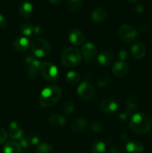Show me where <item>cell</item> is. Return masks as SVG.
<instances>
[{
  "instance_id": "obj_1",
  "label": "cell",
  "mask_w": 152,
  "mask_h": 153,
  "mask_svg": "<svg viewBox=\"0 0 152 153\" xmlns=\"http://www.w3.org/2000/svg\"><path fill=\"white\" fill-rule=\"evenodd\" d=\"M152 126L151 118L142 112L134 114L130 121V127L134 132L138 134H145L148 132Z\"/></svg>"
},
{
  "instance_id": "obj_2",
  "label": "cell",
  "mask_w": 152,
  "mask_h": 153,
  "mask_svg": "<svg viewBox=\"0 0 152 153\" xmlns=\"http://www.w3.org/2000/svg\"><path fill=\"white\" fill-rule=\"evenodd\" d=\"M61 97V90L57 85H50L42 91L40 96V105L43 108H50L58 103Z\"/></svg>"
},
{
  "instance_id": "obj_3",
  "label": "cell",
  "mask_w": 152,
  "mask_h": 153,
  "mask_svg": "<svg viewBox=\"0 0 152 153\" xmlns=\"http://www.w3.org/2000/svg\"><path fill=\"white\" fill-rule=\"evenodd\" d=\"M81 53L75 47L67 48L63 51L61 55L63 64L66 67H75L81 61Z\"/></svg>"
},
{
  "instance_id": "obj_4",
  "label": "cell",
  "mask_w": 152,
  "mask_h": 153,
  "mask_svg": "<svg viewBox=\"0 0 152 153\" xmlns=\"http://www.w3.org/2000/svg\"><path fill=\"white\" fill-rule=\"evenodd\" d=\"M51 45L47 40L39 38L34 40L31 44V50L37 58H43L49 55L51 52Z\"/></svg>"
},
{
  "instance_id": "obj_5",
  "label": "cell",
  "mask_w": 152,
  "mask_h": 153,
  "mask_svg": "<svg viewBox=\"0 0 152 153\" xmlns=\"http://www.w3.org/2000/svg\"><path fill=\"white\" fill-rule=\"evenodd\" d=\"M40 73L42 77L48 82H55L59 76L58 69L55 64L51 62H44L41 64Z\"/></svg>"
},
{
  "instance_id": "obj_6",
  "label": "cell",
  "mask_w": 152,
  "mask_h": 153,
  "mask_svg": "<svg viewBox=\"0 0 152 153\" xmlns=\"http://www.w3.org/2000/svg\"><path fill=\"white\" fill-rule=\"evenodd\" d=\"M23 62L29 79H35L37 77V73L40 71V67L41 65L40 61L37 58H34V57L28 55L24 58Z\"/></svg>"
},
{
  "instance_id": "obj_7",
  "label": "cell",
  "mask_w": 152,
  "mask_h": 153,
  "mask_svg": "<svg viewBox=\"0 0 152 153\" xmlns=\"http://www.w3.org/2000/svg\"><path fill=\"white\" fill-rule=\"evenodd\" d=\"M119 37L125 43H131L134 41L137 37V31L135 28L128 24H123L118 30Z\"/></svg>"
},
{
  "instance_id": "obj_8",
  "label": "cell",
  "mask_w": 152,
  "mask_h": 153,
  "mask_svg": "<svg viewBox=\"0 0 152 153\" xmlns=\"http://www.w3.org/2000/svg\"><path fill=\"white\" fill-rule=\"evenodd\" d=\"M77 94L83 100H91L95 94L93 87L86 82H83L81 84H80V85L77 88Z\"/></svg>"
},
{
  "instance_id": "obj_9",
  "label": "cell",
  "mask_w": 152,
  "mask_h": 153,
  "mask_svg": "<svg viewBox=\"0 0 152 153\" xmlns=\"http://www.w3.org/2000/svg\"><path fill=\"white\" fill-rule=\"evenodd\" d=\"M82 55L86 62H92L97 53V49L95 45L92 43H86L81 48Z\"/></svg>"
},
{
  "instance_id": "obj_10",
  "label": "cell",
  "mask_w": 152,
  "mask_h": 153,
  "mask_svg": "<svg viewBox=\"0 0 152 153\" xmlns=\"http://www.w3.org/2000/svg\"><path fill=\"white\" fill-rule=\"evenodd\" d=\"M100 110L105 114H113L118 109V104L115 100L106 99L102 100L99 105Z\"/></svg>"
},
{
  "instance_id": "obj_11",
  "label": "cell",
  "mask_w": 152,
  "mask_h": 153,
  "mask_svg": "<svg viewBox=\"0 0 152 153\" xmlns=\"http://www.w3.org/2000/svg\"><path fill=\"white\" fill-rule=\"evenodd\" d=\"M87 126V121L84 118H75L73 120L70 125V128L73 133L79 134L85 131Z\"/></svg>"
},
{
  "instance_id": "obj_12",
  "label": "cell",
  "mask_w": 152,
  "mask_h": 153,
  "mask_svg": "<svg viewBox=\"0 0 152 153\" xmlns=\"http://www.w3.org/2000/svg\"><path fill=\"white\" fill-rule=\"evenodd\" d=\"M113 73L116 77L122 78L125 77L128 74L129 71V67L128 65L124 61H118L116 62L113 66Z\"/></svg>"
},
{
  "instance_id": "obj_13",
  "label": "cell",
  "mask_w": 152,
  "mask_h": 153,
  "mask_svg": "<svg viewBox=\"0 0 152 153\" xmlns=\"http://www.w3.org/2000/svg\"><path fill=\"white\" fill-rule=\"evenodd\" d=\"M131 52L134 58L137 60H140L144 58L145 55L146 46L141 42H138L133 45Z\"/></svg>"
},
{
  "instance_id": "obj_14",
  "label": "cell",
  "mask_w": 152,
  "mask_h": 153,
  "mask_svg": "<svg viewBox=\"0 0 152 153\" xmlns=\"http://www.w3.org/2000/svg\"><path fill=\"white\" fill-rule=\"evenodd\" d=\"M69 40L72 44L80 46L84 42L85 36L79 29H72L69 34Z\"/></svg>"
},
{
  "instance_id": "obj_15",
  "label": "cell",
  "mask_w": 152,
  "mask_h": 153,
  "mask_svg": "<svg viewBox=\"0 0 152 153\" xmlns=\"http://www.w3.org/2000/svg\"><path fill=\"white\" fill-rule=\"evenodd\" d=\"M13 48L19 52H25L30 46V41L27 37H20L16 38L13 42Z\"/></svg>"
},
{
  "instance_id": "obj_16",
  "label": "cell",
  "mask_w": 152,
  "mask_h": 153,
  "mask_svg": "<svg viewBox=\"0 0 152 153\" xmlns=\"http://www.w3.org/2000/svg\"><path fill=\"white\" fill-rule=\"evenodd\" d=\"M8 135L13 140H21L23 136V131L19 126L18 123L15 121L10 123L9 126Z\"/></svg>"
},
{
  "instance_id": "obj_17",
  "label": "cell",
  "mask_w": 152,
  "mask_h": 153,
  "mask_svg": "<svg viewBox=\"0 0 152 153\" xmlns=\"http://www.w3.org/2000/svg\"><path fill=\"white\" fill-rule=\"evenodd\" d=\"M114 61V54L110 51L101 52L98 56V62L101 66H109Z\"/></svg>"
},
{
  "instance_id": "obj_18",
  "label": "cell",
  "mask_w": 152,
  "mask_h": 153,
  "mask_svg": "<svg viewBox=\"0 0 152 153\" xmlns=\"http://www.w3.org/2000/svg\"><path fill=\"white\" fill-rule=\"evenodd\" d=\"M19 13L24 19H28L33 13V5L29 1H23L19 7Z\"/></svg>"
},
{
  "instance_id": "obj_19",
  "label": "cell",
  "mask_w": 152,
  "mask_h": 153,
  "mask_svg": "<svg viewBox=\"0 0 152 153\" xmlns=\"http://www.w3.org/2000/svg\"><path fill=\"white\" fill-rule=\"evenodd\" d=\"M22 147L16 141H8L4 146V153H22Z\"/></svg>"
},
{
  "instance_id": "obj_20",
  "label": "cell",
  "mask_w": 152,
  "mask_h": 153,
  "mask_svg": "<svg viewBox=\"0 0 152 153\" xmlns=\"http://www.w3.org/2000/svg\"><path fill=\"white\" fill-rule=\"evenodd\" d=\"M49 123L51 126L56 128H61L66 123V119L62 115L58 114H53L49 118Z\"/></svg>"
},
{
  "instance_id": "obj_21",
  "label": "cell",
  "mask_w": 152,
  "mask_h": 153,
  "mask_svg": "<svg viewBox=\"0 0 152 153\" xmlns=\"http://www.w3.org/2000/svg\"><path fill=\"white\" fill-rule=\"evenodd\" d=\"M91 18L95 22H101L107 18V12L102 7H97L92 10Z\"/></svg>"
},
{
  "instance_id": "obj_22",
  "label": "cell",
  "mask_w": 152,
  "mask_h": 153,
  "mask_svg": "<svg viewBox=\"0 0 152 153\" xmlns=\"http://www.w3.org/2000/svg\"><path fill=\"white\" fill-rule=\"evenodd\" d=\"M128 153H142L143 151V145L139 141H130L126 145Z\"/></svg>"
},
{
  "instance_id": "obj_23",
  "label": "cell",
  "mask_w": 152,
  "mask_h": 153,
  "mask_svg": "<svg viewBox=\"0 0 152 153\" xmlns=\"http://www.w3.org/2000/svg\"><path fill=\"white\" fill-rule=\"evenodd\" d=\"M34 27L35 26L31 22H25L21 24L19 29H20V32L24 36L28 37V36H31L33 33H34Z\"/></svg>"
},
{
  "instance_id": "obj_24",
  "label": "cell",
  "mask_w": 152,
  "mask_h": 153,
  "mask_svg": "<svg viewBox=\"0 0 152 153\" xmlns=\"http://www.w3.org/2000/svg\"><path fill=\"white\" fill-rule=\"evenodd\" d=\"M91 150H92V153H105L106 144L103 141L97 140L92 143Z\"/></svg>"
},
{
  "instance_id": "obj_25",
  "label": "cell",
  "mask_w": 152,
  "mask_h": 153,
  "mask_svg": "<svg viewBox=\"0 0 152 153\" xmlns=\"http://www.w3.org/2000/svg\"><path fill=\"white\" fill-rule=\"evenodd\" d=\"M66 81L71 85H76L80 80V75L77 72L69 71L66 74Z\"/></svg>"
},
{
  "instance_id": "obj_26",
  "label": "cell",
  "mask_w": 152,
  "mask_h": 153,
  "mask_svg": "<svg viewBox=\"0 0 152 153\" xmlns=\"http://www.w3.org/2000/svg\"><path fill=\"white\" fill-rule=\"evenodd\" d=\"M138 99H137V97H135V96L134 95L129 96L126 100L127 107H128V110H129L130 111H131L135 110L137 108V106H138Z\"/></svg>"
},
{
  "instance_id": "obj_27",
  "label": "cell",
  "mask_w": 152,
  "mask_h": 153,
  "mask_svg": "<svg viewBox=\"0 0 152 153\" xmlns=\"http://www.w3.org/2000/svg\"><path fill=\"white\" fill-rule=\"evenodd\" d=\"M68 6L73 13L78 12L81 8L82 0H68Z\"/></svg>"
},
{
  "instance_id": "obj_28",
  "label": "cell",
  "mask_w": 152,
  "mask_h": 153,
  "mask_svg": "<svg viewBox=\"0 0 152 153\" xmlns=\"http://www.w3.org/2000/svg\"><path fill=\"white\" fill-rule=\"evenodd\" d=\"M37 153H53V147L48 143H43L36 149Z\"/></svg>"
},
{
  "instance_id": "obj_29",
  "label": "cell",
  "mask_w": 152,
  "mask_h": 153,
  "mask_svg": "<svg viewBox=\"0 0 152 153\" xmlns=\"http://www.w3.org/2000/svg\"><path fill=\"white\" fill-rule=\"evenodd\" d=\"M40 136L38 134H35V133H32V134H30L28 137V140L30 144L31 145H37L38 144L39 142H40Z\"/></svg>"
},
{
  "instance_id": "obj_30",
  "label": "cell",
  "mask_w": 152,
  "mask_h": 153,
  "mask_svg": "<svg viewBox=\"0 0 152 153\" xmlns=\"http://www.w3.org/2000/svg\"><path fill=\"white\" fill-rule=\"evenodd\" d=\"M63 111L66 114H71L74 111V105L71 102H66L63 105Z\"/></svg>"
},
{
  "instance_id": "obj_31",
  "label": "cell",
  "mask_w": 152,
  "mask_h": 153,
  "mask_svg": "<svg viewBox=\"0 0 152 153\" xmlns=\"http://www.w3.org/2000/svg\"><path fill=\"white\" fill-rule=\"evenodd\" d=\"M103 128V126L101 123L98 122V121H94L91 124V129L94 132H100L101 131Z\"/></svg>"
},
{
  "instance_id": "obj_32",
  "label": "cell",
  "mask_w": 152,
  "mask_h": 153,
  "mask_svg": "<svg viewBox=\"0 0 152 153\" xmlns=\"http://www.w3.org/2000/svg\"><path fill=\"white\" fill-rule=\"evenodd\" d=\"M7 138V133L3 128H0V144L4 143Z\"/></svg>"
},
{
  "instance_id": "obj_33",
  "label": "cell",
  "mask_w": 152,
  "mask_h": 153,
  "mask_svg": "<svg viewBox=\"0 0 152 153\" xmlns=\"http://www.w3.org/2000/svg\"><path fill=\"white\" fill-rule=\"evenodd\" d=\"M7 25V21L5 16L0 13V29H3Z\"/></svg>"
},
{
  "instance_id": "obj_34",
  "label": "cell",
  "mask_w": 152,
  "mask_h": 153,
  "mask_svg": "<svg viewBox=\"0 0 152 153\" xmlns=\"http://www.w3.org/2000/svg\"><path fill=\"white\" fill-rule=\"evenodd\" d=\"M122 147L119 145H115L110 149V153H121L122 152Z\"/></svg>"
},
{
  "instance_id": "obj_35",
  "label": "cell",
  "mask_w": 152,
  "mask_h": 153,
  "mask_svg": "<svg viewBox=\"0 0 152 153\" xmlns=\"http://www.w3.org/2000/svg\"><path fill=\"white\" fill-rule=\"evenodd\" d=\"M20 145L22 148L24 149H27V148L29 146V142H28V139H25V138H22L20 140Z\"/></svg>"
},
{
  "instance_id": "obj_36",
  "label": "cell",
  "mask_w": 152,
  "mask_h": 153,
  "mask_svg": "<svg viewBox=\"0 0 152 153\" xmlns=\"http://www.w3.org/2000/svg\"><path fill=\"white\" fill-rule=\"evenodd\" d=\"M127 56H128V55H127V52H125V51L124 50L120 51V52H119V58H120L121 61H123L124 60L127 58Z\"/></svg>"
},
{
  "instance_id": "obj_37",
  "label": "cell",
  "mask_w": 152,
  "mask_h": 153,
  "mask_svg": "<svg viewBox=\"0 0 152 153\" xmlns=\"http://www.w3.org/2000/svg\"><path fill=\"white\" fill-rule=\"evenodd\" d=\"M43 28H42L41 26H40V25H36L35 27H34V33L37 34H41L42 32H43Z\"/></svg>"
},
{
  "instance_id": "obj_38",
  "label": "cell",
  "mask_w": 152,
  "mask_h": 153,
  "mask_svg": "<svg viewBox=\"0 0 152 153\" xmlns=\"http://www.w3.org/2000/svg\"><path fill=\"white\" fill-rule=\"evenodd\" d=\"M143 10H144V8H143V7L141 4H138V5L136 7V10H137L138 13H142V12L143 11Z\"/></svg>"
},
{
  "instance_id": "obj_39",
  "label": "cell",
  "mask_w": 152,
  "mask_h": 153,
  "mask_svg": "<svg viewBox=\"0 0 152 153\" xmlns=\"http://www.w3.org/2000/svg\"><path fill=\"white\" fill-rule=\"evenodd\" d=\"M121 139H122V140H124V141H128V134H125V133H123V134H121Z\"/></svg>"
},
{
  "instance_id": "obj_40",
  "label": "cell",
  "mask_w": 152,
  "mask_h": 153,
  "mask_svg": "<svg viewBox=\"0 0 152 153\" xmlns=\"http://www.w3.org/2000/svg\"><path fill=\"white\" fill-rule=\"evenodd\" d=\"M49 2L52 4H60L62 0H49Z\"/></svg>"
},
{
  "instance_id": "obj_41",
  "label": "cell",
  "mask_w": 152,
  "mask_h": 153,
  "mask_svg": "<svg viewBox=\"0 0 152 153\" xmlns=\"http://www.w3.org/2000/svg\"><path fill=\"white\" fill-rule=\"evenodd\" d=\"M127 117H128V115L125 114V113H122L119 115V118H120L121 120H125L127 119Z\"/></svg>"
},
{
  "instance_id": "obj_42",
  "label": "cell",
  "mask_w": 152,
  "mask_h": 153,
  "mask_svg": "<svg viewBox=\"0 0 152 153\" xmlns=\"http://www.w3.org/2000/svg\"><path fill=\"white\" fill-rule=\"evenodd\" d=\"M126 1L129 3H135V2H137L138 0H126Z\"/></svg>"
}]
</instances>
